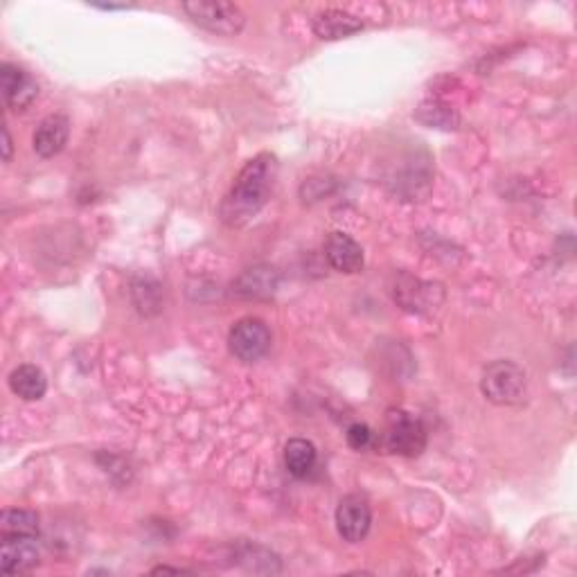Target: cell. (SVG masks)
Listing matches in <instances>:
<instances>
[{"instance_id": "1", "label": "cell", "mask_w": 577, "mask_h": 577, "mask_svg": "<svg viewBox=\"0 0 577 577\" xmlns=\"http://www.w3.org/2000/svg\"><path fill=\"white\" fill-rule=\"evenodd\" d=\"M275 174H278V163L271 154H260L248 161L221 201V221L230 228L246 226L269 201Z\"/></svg>"}, {"instance_id": "2", "label": "cell", "mask_w": 577, "mask_h": 577, "mask_svg": "<svg viewBox=\"0 0 577 577\" xmlns=\"http://www.w3.org/2000/svg\"><path fill=\"white\" fill-rule=\"evenodd\" d=\"M481 390L485 399L499 406H517L526 402L528 379L517 363L494 361L485 368L481 379Z\"/></svg>"}, {"instance_id": "3", "label": "cell", "mask_w": 577, "mask_h": 577, "mask_svg": "<svg viewBox=\"0 0 577 577\" xmlns=\"http://www.w3.org/2000/svg\"><path fill=\"white\" fill-rule=\"evenodd\" d=\"M183 10L199 28L224 34V37H235L244 30L246 23L244 12L224 0H190V3H183Z\"/></svg>"}, {"instance_id": "4", "label": "cell", "mask_w": 577, "mask_h": 577, "mask_svg": "<svg viewBox=\"0 0 577 577\" xmlns=\"http://www.w3.org/2000/svg\"><path fill=\"white\" fill-rule=\"evenodd\" d=\"M384 447L390 454L415 458L420 456L426 447V431L422 422L411 413L393 408L386 417V433H384Z\"/></svg>"}, {"instance_id": "5", "label": "cell", "mask_w": 577, "mask_h": 577, "mask_svg": "<svg viewBox=\"0 0 577 577\" xmlns=\"http://www.w3.org/2000/svg\"><path fill=\"white\" fill-rule=\"evenodd\" d=\"M228 345L239 361H260L271 348V332L260 318H242L230 330Z\"/></svg>"}, {"instance_id": "6", "label": "cell", "mask_w": 577, "mask_h": 577, "mask_svg": "<svg viewBox=\"0 0 577 577\" xmlns=\"http://www.w3.org/2000/svg\"><path fill=\"white\" fill-rule=\"evenodd\" d=\"M372 526V512L366 496L348 494L343 496L339 508H336V530L339 535L350 541V544H359L368 537Z\"/></svg>"}, {"instance_id": "7", "label": "cell", "mask_w": 577, "mask_h": 577, "mask_svg": "<svg viewBox=\"0 0 577 577\" xmlns=\"http://www.w3.org/2000/svg\"><path fill=\"white\" fill-rule=\"evenodd\" d=\"M41 562V548L37 537L10 535L3 537L0 546V571L5 575H19L37 568Z\"/></svg>"}, {"instance_id": "8", "label": "cell", "mask_w": 577, "mask_h": 577, "mask_svg": "<svg viewBox=\"0 0 577 577\" xmlns=\"http://www.w3.org/2000/svg\"><path fill=\"white\" fill-rule=\"evenodd\" d=\"M0 91H3L5 106L10 111H25L37 100L39 84L30 73L14 64L0 66Z\"/></svg>"}, {"instance_id": "9", "label": "cell", "mask_w": 577, "mask_h": 577, "mask_svg": "<svg viewBox=\"0 0 577 577\" xmlns=\"http://www.w3.org/2000/svg\"><path fill=\"white\" fill-rule=\"evenodd\" d=\"M278 284H280V275L273 269V266L257 264L239 275L233 284V289H235V294L242 298L266 300L275 294Z\"/></svg>"}, {"instance_id": "10", "label": "cell", "mask_w": 577, "mask_h": 577, "mask_svg": "<svg viewBox=\"0 0 577 577\" xmlns=\"http://www.w3.org/2000/svg\"><path fill=\"white\" fill-rule=\"evenodd\" d=\"M325 257L339 273H359L366 264L361 246L345 233H330L325 242Z\"/></svg>"}, {"instance_id": "11", "label": "cell", "mask_w": 577, "mask_h": 577, "mask_svg": "<svg viewBox=\"0 0 577 577\" xmlns=\"http://www.w3.org/2000/svg\"><path fill=\"white\" fill-rule=\"evenodd\" d=\"M70 136V122L66 115H50V118L43 120L37 131H34L32 145L34 152H37L41 158H52L57 156L61 149L66 147Z\"/></svg>"}, {"instance_id": "12", "label": "cell", "mask_w": 577, "mask_h": 577, "mask_svg": "<svg viewBox=\"0 0 577 577\" xmlns=\"http://www.w3.org/2000/svg\"><path fill=\"white\" fill-rule=\"evenodd\" d=\"M363 30V21L343 10H325L318 12L314 19V32L325 41H336Z\"/></svg>"}, {"instance_id": "13", "label": "cell", "mask_w": 577, "mask_h": 577, "mask_svg": "<svg viewBox=\"0 0 577 577\" xmlns=\"http://www.w3.org/2000/svg\"><path fill=\"white\" fill-rule=\"evenodd\" d=\"M10 388L14 395H19L25 402H37L48 390V379L43 370L32 366V363H23L10 375Z\"/></svg>"}, {"instance_id": "14", "label": "cell", "mask_w": 577, "mask_h": 577, "mask_svg": "<svg viewBox=\"0 0 577 577\" xmlns=\"http://www.w3.org/2000/svg\"><path fill=\"white\" fill-rule=\"evenodd\" d=\"M316 447L305 438H294L284 447V465H287L289 474L296 478H307L316 467Z\"/></svg>"}, {"instance_id": "15", "label": "cell", "mask_w": 577, "mask_h": 577, "mask_svg": "<svg viewBox=\"0 0 577 577\" xmlns=\"http://www.w3.org/2000/svg\"><path fill=\"white\" fill-rule=\"evenodd\" d=\"M0 535H39V517L32 510H5L0 514Z\"/></svg>"}, {"instance_id": "16", "label": "cell", "mask_w": 577, "mask_h": 577, "mask_svg": "<svg viewBox=\"0 0 577 577\" xmlns=\"http://www.w3.org/2000/svg\"><path fill=\"white\" fill-rule=\"evenodd\" d=\"M348 445L350 449L354 451H366L372 447V442H375V433H372V429L368 424H363V422H357V424H352L350 429H348Z\"/></svg>"}, {"instance_id": "17", "label": "cell", "mask_w": 577, "mask_h": 577, "mask_svg": "<svg viewBox=\"0 0 577 577\" xmlns=\"http://www.w3.org/2000/svg\"><path fill=\"white\" fill-rule=\"evenodd\" d=\"M12 158V138H10V131L3 124V161L7 163Z\"/></svg>"}, {"instance_id": "18", "label": "cell", "mask_w": 577, "mask_h": 577, "mask_svg": "<svg viewBox=\"0 0 577 577\" xmlns=\"http://www.w3.org/2000/svg\"><path fill=\"white\" fill-rule=\"evenodd\" d=\"M93 5L100 7V10H127V7H129L127 3H124V5H111V3H109V5H100V3H93Z\"/></svg>"}]
</instances>
